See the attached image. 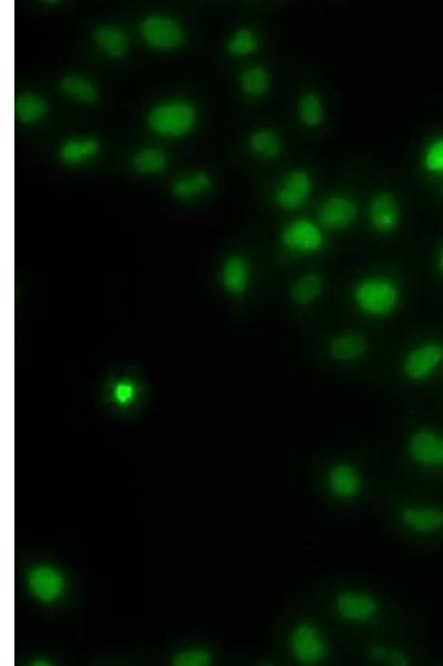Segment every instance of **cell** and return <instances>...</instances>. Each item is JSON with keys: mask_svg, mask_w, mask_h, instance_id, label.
Masks as SVG:
<instances>
[{"mask_svg": "<svg viewBox=\"0 0 443 666\" xmlns=\"http://www.w3.org/2000/svg\"><path fill=\"white\" fill-rule=\"evenodd\" d=\"M151 133L170 140L183 139L196 130L198 123L197 106L188 99L171 98L153 105L145 117Z\"/></svg>", "mask_w": 443, "mask_h": 666, "instance_id": "1", "label": "cell"}, {"mask_svg": "<svg viewBox=\"0 0 443 666\" xmlns=\"http://www.w3.org/2000/svg\"><path fill=\"white\" fill-rule=\"evenodd\" d=\"M399 286L387 277H369L355 286L353 300L364 314L372 318H386L401 304Z\"/></svg>", "mask_w": 443, "mask_h": 666, "instance_id": "2", "label": "cell"}, {"mask_svg": "<svg viewBox=\"0 0 443 666\" xmlns=\"http://www.w3.org/2000/svg\"><path fill=\"white\" fill-rule=\"evenodd\" d=\"M291 659L304 666L325 662L329 655V643L319 626L309 620L296 622L289 634Z\"/></svg>", "mask_w": 443, "mask_h": 666, "instance_id": "3", "label": "cell"}, {"mask_svg": "<svg viewBox=\"0 0 443 666\" xmlns=\"http://www.w3.org/2000/svg\"><path fill=\"white\" fill-rule=\"evenodd\" d=\"M141 42L157 52L179 51L187 42V33L178 19L164 14H151L140 22Z\"/></svg>", "mask_w": 443, "mask_h": 666, "instance_id": "4", "label": "cell"}, {"mask_svg": "<svg viewBox=\"0 0 443 666\" xmlns=\"http://www.w3.org/2000/svg\"><path fill=\"white\" fill-rule=\"evenodd\" d=\"M335 614L346 624L365 625L372 624L381 614V602L368 591L344 589L333 600Z\"/></svg>", "mask_w": 443, "mask_h": 666, "instance_id": "5", "label": "cell"}, {"mask_svg": "<svg viewBox=\"0 0 443 666\" xmlns=\"http://www.w3.org/2000/svg\"><path fill=\"white\" fill-rule=\"evenodd\" d=\"M407 455L418 468L443 470V435L430 427L413 431L407 441Z\"/></svg>", "mask_w": 443, "mask_h": 666, "instance_id": "6", "label": "cell"}, {"mask_svg": "<svg viewBox=\"0 0 443 666\" xmlns=\"http://www.w3.org/2000/svg\"><path fill=\"white\" fill-rule=\"evenodd\" d=\"M280 240L287 251L309 256L323 250L326 238L318 225L309 219L300 218L285 226Z\"/></svg>", "mask_w": 443, "mask_h": 666, "instance_id": "7", "label": "cell"}, {"mask_svg": "<svg viewBox=\"0 0 443 666\" xmlns=\"http://www.w3.org/2000/svg\"><path fill=\"white\" fill-rule=\"evenodd\" d=\"M325 483L332 497L349 501L362 493L365 480L356 464L349 461H338L326 471Z\"/></svg>", "mask_w": 443, "mask_h": 666, "instance_id": "8", "label": "cell"}, {"mask_svg": "<svg viewBox=\"0 0 443 666\" xmlns=\"http://www.w3.org/2000/svg\"><path fill=\"white\" fill-rule=\"evenodd\" d=\"M402 528L417 536H432L443 530V508L427 503H409L398 511Z\"/></svg>", "mask_w": 443, "mask_h": 666, "instance_id": "9", "label": "cell"}, {"mask_svg": "<svg viewBox=\"0 0 443 666\" xmlns=\"http://www.w3.org/2000/svg\"><path fill=\"white\" fill-rule=\"evenodd\" d=\"M313 186V178L308 170L303 168L291 170L277 188L276 205L284 211H300L309 201Z\"/></svg>", "mask_w": 443, "mask_h": 666, "instance_id": "10", "label": "cell"}, {"mask_svg": "<svg viewBox=\"0 0 443 666\" xmlns=\"http://www.w3.org/2000/svg\"><path fill=\"white\" fill-rule=\"evenodd\" d=\"M443 364V344L425 342L413 348L403 360L402 371L411 381H425Z\"/></svg>", "mask_w": 443, "mask_h": 666, "instance_id": "11", "label": "cell"}, {"mask_svg": "<svg viewBox=\"0 0 443 666\" xmlns=\"http://www.w3.org/2000/svg\"><path fill=\"white\" fill-rule=\"evenodd\" d=\"M368 219L374 231L389 235L398 230L401 221V206L391 192H379L370 199Z\"/></svg>", "mask_w": 443, "mask_h": 666, "instance_id": "12", "label": "cell"}, {"mask_svg": "<svg viewBox=\"0 0 443 666\" xmlns=\"http://www.w3.org/2000/svg\"><path fill=\"white\" fill-rule=\"evenodd\" d=\"M357 206L344 194H333L325 199L318 211L320 225L330 231L347 230L356 220Z\"/></svg>", "mask_w": 443, "mask_h": 666, "instance_id": "13", "label": "cell"}, {"mask_svg": "<svg viewBox=\"0 0 443 666\" xmlns=\"http://www.w3.org/2000/svg\"><path fill=\"white\" fill-rule=\"evenodd\" d=\"M92 43L101 56L111 61L123 60L129 52L130 41L125 31L112 23H104L92 33Z\"/></svg>", "mask_w": 443, "mask_h": 666, "instance_id": "14", "label": "cell"}, {"mask_svg": "<svg viewBox=\"0 0 443 666\" xmlns=\"http://www.w3.org/2000/svg\"><path fill=\"white\" fill-rule=\"evenodd\" d=\"M101 145L90 136L68 138L58 148V159L68 167H80L98 157Z\"/></svg>", "mask_w": 443, "mask_h": 666, "instance_id": "15", "label": "cell"}, {"mask_svg": "<svg viewBox=\"0 0 443 666\" xmlns=\"http://www.w3.org/2000/svg\"><path fill=\"white\" fill-rule=\"evenodd\" d=\"M28 586L38 600L48 603L60 599L65 589V581L53 568L38 567L29 573Z\"/></svg>", "mask_w": 443, "mask_h": 666, "instance_id": "16", "label": "cell"}, {"mask_svg": "<svg viewBox=\"0 0 443 666\" xmlns=\"http://www.w3.org/2000/svg\"><path fill=\"white\" fill-rule=\"evenodd\" d=\"M368 342L366 337L358 333H342L334 335L328 344L330 358L339 363L357 361L367 353Z\"/></svg>", "mask_w": 443, "mask_h": 666, "instance_id": "17", "label": "cell"}, {"mask_svg": "<svg viewBox=\"0 0 443 666\" xmlns=\"http://www.w3.org/2000/svg\"><path fill=\"white\" fill-rule=\"evenodd\" d=\"M60 90L66 98L82 106L95 105L100 98V91L95 82L76 72L61 78Z\"/></svg>", "mask_w": 443, "mask_h": 666, "instance_id": "18", "label": "cell"}, {"mask_svg": "<svg viewBox=\"0 0 443 666\" xmlns=\"http://www.w3.org/2000/svg\"><path fill=\"white\" fill-rule=\"evenodd\" d=\"M213 187V179L211 174L204 170H196V172L182 174L175 179L171 192L179 201H193L204 196Z\"/></svg>", "mask_w": 443, "mask_h": 666, "instance_id": "19", "label": "cell"}, {"mask_svg": "<svg viewBox=\"0 0 443 666\" xmlns=\"http://www.w3.org/2000/svg\"><path fill=\"white\" fill-rule=\"evenodd\" d=\"M14 118L19 124L33 126L42 123L48 114V103L37 92H23L14 99Z\"/></svg>", "mask_w": 443, "mask_h": 666, "instance_id": "20", "label": "cell"}, {"mask_svg": "<svg viewBox=\"0 0 443 666\" xmlns=\"http://www.w3.org/2000/svg\"><path fill=\"white\" fill-rule=\"evenodd\" d=\"M247 148L253 155L261 159H275L283 152L280 135L271 128L253 130L247 137Z\"/></svg>", "mask_w": 443, "mask_h": 666, "instance_id": "21", "label": "cell"}, {"mask_svg": "<svg viewBox=\"0 0 443 666\" xmlns=\"http://www.w3.org/2000/svg\"><path fill=\"white\" fill-rule=\"evenodd\" d=\"M131 164L140 176L155 177L168 167V155L162 149L147 145L140 148L133 155Z\"/></svg>", "mask_w": 443, "mask_h": 666, "instance_id": "22", "label": "cell"}, {"mask_svg": "<svg viewBox=\"0 0 443 666\" xmlns=\"http://www.w3.org/2000/svg\"><path fill=\"white\" fill-rule=\"evenodd\" d=\"M324 291V279L318 274L310 272L300 276L291 285L290 295L291 301L299 307H308L319 299Z\"/></svg>", "mask_w": 443, "mask_h": 666, "instance_id": "23", "label": "cell"}, {"mask_svg": "<svg viewBox=\"0 0 443 666\" xmlns=\"http://www.w3.org/2000/svg\"><path fill=\"white\" fill-rule=\"evenodd\" d=\"M238 86L243 95L250 98H261L271 89L270 71L263 66L247 67L238 76Z\"/></svg>", "mask_w": 443, "mask_h": 666, "instance_id": "24", "label": "cell"}, {"mask_svg": "<svg viewBox=\"0 0 443 666\" xmlns=\"http://www.w3.org/2000/svg\"><path fill=\"white\" fill-rule=\"evenodd\" d=\"M326 109L323 99L315 91L305 92L299 103V118L309 129L319 128L324 124Z\"/></svg>", "mask_w": 443, "mask_h": 666, "instance_id": "25", "label": "cell"}, {"mask_svg": "<svg viewBox=\"0 0 443 666\" xmlns=\"http://www.w3.org/2000/svg\"><path fill=\"white\" fill-rule=\"evenodd\" d=\"M260 41L256 33L250 27H240L231 33L226 41V52L235 58L252 56L259 51Z\"/></svg>", "mask_w": 443, "mask_h": 666, "instance_id": "26", "label": "cell"}, {"mask_svg": "<svg viewBox=\"0 0 443 666\" xmlns=\"http://www.w3.org/2000/svg\"><path fill=\"white\" fill-rule=\"evenodd\" d=\"M224 281L228 290L235 294H242L248 285V268L246 262L240 257H233L226 262L224 269Z\"/></svg>", "mask_w": 443, "mask_h": 666, "instance_id": "27", "label": "cell"}, {"mask_svg": "<svg viewBox=\"0 0 443 666\" xmlns=\"http://www.w3.org/2000/svg\"><path fill=\"white\" fill-rule=\"evenodd\" d=\"M422 166L427 173L443 176V137L432 140L422 155Z\"/></svg>", "mask_w": 443, "mask_h": 666, "instance_id": "28", "label": "cell"}, {"mask_svg": "<svg viewBox=\"0 0 443 666\" xmlns=\"http://www.w3.org/2000/svg\"><path fill=\"white\" fill-rule=\"evenodd\" d=\"M389 652H391V646L383 642H374V643L368 645L366 650L367 659L370 662L379 665H387Z\"/></svg>", "mask_w": 443, "mask_h": 666, "instance_id": "29", "label": "cell"}, {"mask_svg": "<svg viewBox=\"0 0 443 666\" xmlns=\"http://www.w3.org/2000/svg\"><path fill=\"white\" fill-rule=\"evenodd\" d=\"M209 658L207 653L203 652H188L178 656V665H207Z\"/></svg>", "mask_w": 443, "mask_h": 666, "instance_id": "30", "label": "cell"}, {"mask_svg": "<svg viewBox=\"0 0 443 666\" xmlns=\"http://www.w3.org/2000/svg\"><path fill=\"white\" fill-rule=\"evenodd\" d=\"M411 664V656H409L405 650L397 648V646H391V652H389L387 665L409 666Z\"/></svg>", "mask_w": 443, "mask_h": 666, "instance_id": "31", "label": "cell"}, {"mask_svg": "<svg viewBox=\"0 0 443 666\" xmlns=\"http://www.w3.org/2000/svg\"><path fill=\"white\" fill-rule=\"evenodd\" d=\"M439 268H440V270H441V272L443 274V247H442V249H441L440 255H439Z\"/></svg>", "mask_w": 443, "mask_h": 666, "instance_id": "32", "label": "cell"}]
</instances>
